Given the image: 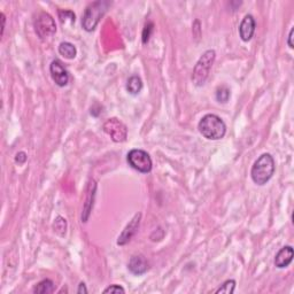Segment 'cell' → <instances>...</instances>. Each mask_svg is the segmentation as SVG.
<instances>
[{
    "label": "cell",
    "mask_w": 294,
    "mask_h": 294,
    "mask_svg": "<svg viewBox=\"0 0 294 294\" xmlns=\"http://www.w3.org/2000/svg\"><path fill=\"white\" fill-rule=\"evenodd\" d=\"M200 134L208 140H220L227 134L224 121L215 114H207L200 120L198 124Z\"/></svg>",
    "instance_id": "cell-1"
},
{
    "label": "cell",
    "mask_w": 294,
    "mask_h": 294,
    "mask_svg": "<svg viewBox=\"0 0 294 294\" xmlns=\"http://www.w3.org/2000/svg\"><path fill=\"white\" fill-rule=\"evenodd\" d=\"M275 174V160L269 153H264L253 164L251 176L253 182L257 185L267 184Z\"/></svg>",
    "instance_id": "cell-2"
},
{
    "label": "cell",
    "mask_w": 294,
    "mask_h": 294,
    "mask_svg": "<svg viewBox=\"0 0 294 294\" xmlns=\"http://www.w3.org/2000/svg\"><path fill=\"white\" fill-rule=\"evenodd\" d=\"M215 59L216 52L214 50H208L200 56L192 72V82L195 86H203L206 83Z\"/></svg>",
    "instance_id": "cell-3"
},
{
    "label": "cell",
    "mask_w": 294,
    "mask_h": 294,
    "mask_svg": "<svg viewBox=\"0 0 294 294\" xmlns=\"http://www.w3.org/2000/svg\"><path fill=\"white\" fill-rule=\"evenodd\" d=\"M108 6H110V3L102 2V0L91 3L90 5L85 8V12H84L82 19L83 29L87 32L93 31L96 26H98L100 19H102L103 15L105 14V12L107 11Z\"/></svg>",
    "instance_id": "cell-4"
},
{
    "label": "cell",
    "mask_w": 294,
    "mask_h": 294,
    "mask_svg": "<svg viewBox=\"0 0 294 294\" xmlns=\"http://www.w3.org/2000/svg\"><path fill=\"white\" fill-rule=\"evenodd\" d=\"M127 161L129 166L142 174H148L152 170V159L150 154L144 150H139V148L131 150L128 153Z\"/></svg>",
    "instance_id": "cell-5"
},
{
    "label": "cell",
    "mask_w": 294,
    "mask_h": 294,
    "mask_svg": "<svg viewBox=\"0 0 294 294\" xmlns=\"http://www.w3.org/2000/svg\"><path fill=\"white\" fill-rule=\"evenodd\" d=\"M34 26L36 34H37L40 39L52 37L56 32V24L54 19L46 12H42V13L37 15Z\"/></svg>",
    "instance_id": "cell-6"
},
{
    "label": "cell",
    "mask_w": 294,
    "mask_h": 294,
    "mask_svg": "<svg viewBox=\"0 0 294 294\" xmlns=\"http://www.w3.org/2000/svg\"><path fill=\"white\" fill-rule=\"evenodd\" d=\"M104 131L111 137V139L115 143H123L127 140L128 129L122 121L116 118L108 119L104 123Z\"/></svg>",
    "instance_id": "cell-7"
},
{
    "label": "cell",
    "mask_w": 294,
    "mask_h": 294,
    "mask_svg": "<svg viewBox=\"0 0 294 294\" xmlns=\"http://www.w3.org/2000/svg\"><path fill=\"white\" fill-rule=\"evenodd\" d=\"M50 71H51V76L55 84L60 87L66 86L68 82H69V74L68 71L64 69V67L62 66V63L59 61V60H54L52 61L51 66H50Z\"/></svg>",
    "instance_id": "cell-8"
},
{
    "label": "cell",
    "mask_w": 294,
    "mask_h": 294,
    "mask_svg": "<svg viewBox=\"0 0 294 294\" xmlns=\"http://www.w3.org/2000/svg\"><path fill=\"white\" fill-rule=\"evenodd\" d=\"M140 219H142V214L138 213V214H136L134 216V219L130 221V223H129L126 229L121 233L119 239H118V245L120 246H123V245H126L127 243L131 240L132 237L136 235L137 230H138L139 228V223H140Z\"/></svg>",
    "instance_id": "cell-9"
},
{
    "label": "cell",
    "mask_w": 294,
    "mask_h": 294,
    "mask_svg": "<svg viewBox=\"0 0 294 294\" xmlns=\"http://www.w3.org/2000/svg\"><path fill=\"white\" fill-rule=\"evenodd\" d=\"M255 20L251 14L245 16L239 26V36L243 42H249L255 32Z\"/></svg>",
    "instance_id": "cell-10"
},
{
    "label": "cell",
    "mask_w": 294,
    "mask_h": 294,
    "mask_svg": "<svg viewBox=\"0 0 294 294\" xmlns=\"http://www.w3.org/2000/svg\"><path fill=\"white\" fill-rule=\"evenodd\" d=\"M128 269L132 275L140 276L148 270V262L144 255H134L129 261Z\"/></svg>",
    "instance_id": "cell-11"
},
{
    "label": "cell",
    "mask_w": 294,
    "mask_h": 294,
    "mask_svg": "<svg viewBox=\"0 0 294 294\" xmlns=\"http://www.w3.org/2000/svg\"><path fill=\"white\" fill-rule=\"evenodd\" d=\"M292 261H293V247L292 246L283 247L275 256V265L279 269L288 267Z\"/></svg>",
    "instance_id": "cell-12"
},
{
    "label": "cell",
    "mask_w": 294,
    "mask_h": 294,
    "mask_svg": "<svg viewBox=\"0 0 294 294\" xmlns=\"http://www.w3.org/2000/svg\"><path fill=\"white\" fill-rule=\"evenodd\" d=\"M95 190H96V184H95L94 180H91L90 185H88L86 201H85V204H84V209H83V214H82V222H84V223L87 222L88 216H90L92 208H93Z\"/></svg>",
    "instance_id": "cell-13"
},
{
    "label": "cell",
    "mask_w": 294,
    "mask_h": 294,
    "mask_svg": "<svg viewBox=\"0 0 294 294\" xmlns=\"http://www.w3.org/2000/svg\"><path fill=\"white\" fill-rule=\"evenodd\" d=\"M59 53L61 54L63 58L66 59H75L76 54H77V50H76L75 45H72L71 43L63 42L59 45Z\"/></svg>",
    "instance_id": "cell-14"
},
{
    "label": "cell",
    "mask_w": 294,
    "mask_h": 294,
    "mask_svg": "<svg viewBox=\"0 0 294 294\" xmlns=\"http://www.w3.org/2000/svg\"><path fill=\"white\" fill-rule=\"evenodd\" d=\"M127 90L129 93H131V94H138L139 92L143 90V82L139 76L134 75L128 79Z\"/></svg>",
    "instance_id": "cell-15"
},
{
    "label": "cell",
    "mask_w": 294,
    "mask_h": 294,
    "mask_svg": "<svg viewBox=\"0 0 294 294\" xmlns=\"http://www.w3.org/2000/svg\"><path fill=\"white\" fill-rule=\"evenodd\" d=\"M54 283L51 279H44L34 287V293L37 294H48L53 293Z\"/></svg>",
    "instance_id": "cell-16"
},
{
    "label": "cell",
    "mask_w": 294,
    "mask_h": 294,
    "mask_svg": "<svg viewBox=\"0 0 294 294\" xmlns=\"http://www.w3.org/2000/svg\"><path fill=\"white\" fill-rule=\"evenodd\" d=\"M235 288H236V280L233 279H229L227 281H224V283L221 285L219 289H216V294H220V293H225V294H232L235 292Z\"/></svg>",
    "instance_id": "cell-17"
},
{
    "label": "cell",
    "mask_w": 294,
    "mask_h": 294,
    "mask_svg": "<svg viewBox=\"0 0 294 294\" xmlns=\"http://www.w3.org/2000/svg\"><path fill=\"white\" fill-rule=\"evenodd\" d=\"M230 90L227 86H220L216 90V100L219 103L225 104L229 102V98H230Z\"/></svg>",
    "instance_id": "cell-18"
},
{
    "label": "cell",
    "mask_w": 294,
    "mask_h": 294,
    "mask_svg": "<svg viewBox=\"0 0 294 294\" xmlns=\"http://www.w3.org/2000/svg\"><path fill=\"white\" fill-rule=\"evenodd\" d=\"M66 230H67V222L66 220L63 219L61 216H58L55 219V222H54V231L58 233L59 236L63 237L66 235Z\"/></svg>",
    "instance_id": "cell-19"
},
{
    "label": "cell",
    "mask_w": 294,
    "mask_h": 294,
    "mask_svg": "<svg viewBox=\"0 0 294 294\" xmlns=\"http://www.w3.org/2000/svg\"><path fill=\"white\" fill-rule=\"evenodd\" d=\"M153 29H154V24L153 22H147L145 24L144 30H143V44H147L148 40H150Z\"/></svg>",
    "instance_id": "cell-20"
},
{
    "label": "cell",
    "mask_w": 294,
    "mask_h": 294,
    "mask_svg": "<svg viewBox=\"0 0 294 294\" xmlns=\"http://www.w3.org/2000/svg\"><path fill=\"white\" fill-rule=\"evenodd\" d=\"M104 293H126V289H124L122 286H120V285H111V286H108L106 289H105Z\"/></svg>",
    "instance_id": "cell-21"
},
{
    "label": "cell",
    "mask_w": 294,
    "mask_h": 294,
    "mask_svg": "<svg viewBox=\"0 0 294 294\" xmlns=\"http://www.w3.org/2000/svg\"><path fill=\"white\" fill-rule=\"evenodd\" d=\"M27 159H28V156H27L26 152H19L18 154H16V156H15V161L19 164H23L27 161Z\"/></svg>",
    "instance_id": "cell-22"
},
{
    "label": "cell",
    "mask_w": 294,
    "mask_h": 294,
    "mask_svg": "<svg viewBox=\"0 0 294 294\" xmlns=\"http://www.w3.org/2000/svg\"><path fill=\"white\" fill-rule=\"evenodd\" d=\"M77 293H78V294H86V293H87V288H86V286H85V284H84V283H80V284L78 285Z\"/></svg>",
    "instance_id": "cell-23"
},
{
    "label": "cell",
    "mask_w": 294,
    "mask_h": 294,
    "mask_svg": "<svg viewBox=\"0 0 294 294\" xmlns=\"http://www.w3.org/2000/svg\"><path fill=\"white\" fill-rule=\"evenodd\" d=\"M293 32H294V29L292 28L291 31H289V35H288V38H287V45H288L289 48H293L294 47L293 42H292V39H293Z\"/></svg>",
    "instance_id": "cell-24"
},
{
    "label": "cell",
    "mask_w": 294,
    "mask_h": 294,
    "mask_svg": "<svg viewBox=\"0 0 294 294\" xmlns=\"http://www.w3.org/2000/svg\"><path fill=\"white\" fill-rule=\"evenodd\" d=\"M2 22H3L2 35H4V30H5V22H6V18H5V14H4V13H2Z\"/></svg>",
    "instance_id": "cell-25"
}]
</instances>
